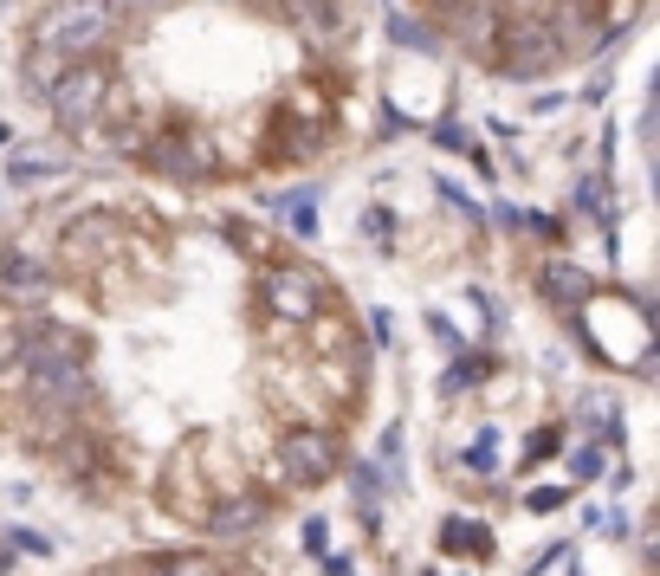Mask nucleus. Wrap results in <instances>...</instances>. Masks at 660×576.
Here are the masks:
<instances>
[{"mask_svg":"<svg viewBox=\"0 0 660 576\" xmlns=\"http://www.w3.org/2000/svg\"><path fill=\"white\" fill-rule=\"evenodd\" d=\"M557 447H563V428H538V434H531V454H525V460H550Z\"/></svg>","mask_w":660,"mask_h":576,"instance_id":"nucleus-17","label":"nucleus"},{"mask_svg":"<svg viewBox=\"0 0 660 576\" xmlns=\"http://www.w3.org/2000/svg\"><path fill=\"white\" fill-rule=\"evenodd\" d=\"M363 0H33L20 26V91L65 65L98 72L85 143L130 156L156 130L214 136L220 182L324 156L292 123V91H356Z\"/></svg>","mask_w":660,"mask_h":576,"instance_id":"nucleus-1","label":"nucleus"},{"mask_svg":"<svg viewBox=\"0 0 660 576\" xmlns=\"http://www.w3.org/2000/svg\"><path fill=\"white\" fill-rule=\"evenodd\" d=\"M486 376H492V356H460V363L440 376V389H447V395H466L473 382H486Z\"/></svg>","mask_w":660,"mask_h":576,"instance_id":"nucleus-12","label":"nucleus"},{"mask_svg":"<svg viewBox=\"0 0 660 576\" xmlns=\"http://www.w3.org/2000/svg\"><path fill=\"white\" fill-rule=\"evenodd\" d=\"M149 576H227V557H208V551H175V557H156Z\"/></svg>","mask_w":660,"mask_h":576,"instance_id":"nucleus-11","label":"nucleus"},{"mask_svg":"<svg viewBox=\"0 0 660 576\" xmlns=\"http://www.w3.org/2000/svg\"><path fill=\"white\" fill-rule=\"evenodd\" d=\"M369 337H376V350L395 337V318H389V311H376V318H369Z\"/></svg>","mask_w":660,"mask_h":576,"instance_id":"nucleus-21","label":"nucleus"},{"mask_svg":"<svg viewBox=\"0 0 660 576\" xmlns=\"http://www.w3.org/2000/svg\"><path fill=\"white\" fill-rule=\"evenodd\" d=\"M253 466L272 492H311L330 473H343V434L330 421H279L272 447L253 454Z\"/></svg>","mask_w":660,"mask_h":576,"instance_id":"nucleus-3","label":"nucleus"},{"mask_svg":"<svg viewBox=\"0 0 660 576\" xmlns=\"http://www.w3.org/2000/svg\"><path fill=\"white\" fill-rule=\"evenodd\" d=\"M272 505L259 499V492H220V499L208 505V518H201V531H214V538H246V531L266 525Z\"/></svg>","mask_w":660,"mask_h":576,"instance_id":"nucleus-8","label":"nucleus"},{"mask_svg":"<svg viewBox=\"0 0 660 576\" xmlns=\"http://www.w3.org/2000/svg\"><path fill=\"white\" fill-rule=\"evenodd\" d=\"M59 279V259L46 253V246H26V240H13V246H0V285H7V298L13 305H46V285Z\"/></svg>","mask_w":660,"mask_h":576,"instance_id":"nucleus-7","label":"nucleus"},{"mask_svg":"<svg viewBox=\"0 0 660 576\" xmlns=\"http://www.w3.org/2000/svg\"><path fill=\"white\" fill-rule=\"evenodd\" d=\"M130 240H136V221L130 214H117V208H85V214H72L59 233V272L65 279H98V272L110 266H123L130 259Z\"/></svg>","mask_w":660,"mask_h":576,"instance_id":"nucleus-4","label":"nucleus"},{"mask_svg":"<svg viewBox=\"0 0 660 576\" xmlns=\"http://www.w3.org/2000/svg\"><path fill=\"white\" fill-rule=\"evenodd\" d=\"M492 466H499V434H479L466 447V473H492Z\"/></svg>","mask_w":660,"mask_h":576,"instance_id":"nucleus-14","label":"nucleus"},{"mask_svg":"<svg viewBox=\"0 0 660 576\" xmlns=\"http://www.w3.org/2000/svg\"><path fill=\"white\" fill-rule=\"evenodd\" d=\"M305 551H311V557H324V551H330V531H324V518H305Z\"/></svg>","mask_w":660,"mask_h":576,"instance_id":"nucleus-20","label":"nucleus"},{"mask_svg":"<svg viewBox=\"0 0 660 576\" xmlns=\"http://www.w3.org/2000/svg\"><path fill=\"white\" fill-rule=\"evenodd\" d=\"M538 285L550 292V305H563V311L596 305V279H589L576 259H544V266H538Z\"/></svg>","mask_w":660,"mask_h":576,"instance_id":"nucleus-9","label":"nucleus"},{"mask_svg":"<svg viewBox=\"0 0 660 576\" xmlns=\"http://www.w3.org/2000/svg\"><path fill=\"white\" fill-rule=\"evenodd\" d=\"M557 505H570V492H563V486H538L525 499V512H557Z\"/></svg>","mask_w":660,"mask_h":576,"instance_id":"nucleus-16","label":"nucleus"},{"mask_svg":"<svg viewBox=\"0 0 660 576\" xmlns=\"http://www.w3.org/2000/svg\"><path fill=\"white\" fill-rule=\"evenodd\" d=\"M428 576H440V570H428Z\"/></svg>","mask_w":660,"mask_h":576,"instance_id":"nucleus-22","label":"nucleus"},{"mask_svg":"<svg viewBox=\"0 0 660 576\" xmlns=\"http://www.w3.org/2000/svg\"><path fill=\"white\" fill-rule=\"evenodd\" d=\"M363 233H369V240H376V246H389L395 221H389V214H382V208H369V214H363Z\"/></svg>","mask_w":660,"mask_h":576,"instance_id":"nucleus-18","label":"nucleus"},{"mask_svg":"<svg viewBox=\"0 0 660 576\" xmlns=\"http://www.w3.org/2000/svg\"><path fill=\"white\" fill-rule=\"evenodd\" d=\"M156 505H169V512L188 518V525H201V518H208L214 486H208V473H201V460H195V441H182L169 460H162V473H156Z\"/></svg>","mask_w":660,"mask_h":576,"instance_id":"nucleus-6","label":"nucleus"},{"mask_svg":"<svg viewBox=\"0 0 660 576\" xmlns=\"http://www.w3.org/2000/svg\"><path fill=\"white\" fill-rule=\"evenodd\" d=\"M440 551H466V557H486L492 551V531L479 518H447L440 525Z\"/></svg>","mask_w":660,"mask_h":576,"instance_id":"nucleus-10","label":"nucleus"},{"mask_svg":"<svg viewBox=\"0 0 660 576\" xmlns=\"http://www.w3.org/2000/svg\"><path fill=\"white\" fill-rule=\"evenodd\" d=\"M285 221H292L298 233H305V240H311V233H318V208H311V188H298V195H285Z\"/></svg>","mask_w":660,"mask_h":576,"instance_id":"nucleus-13","label":"nucleus"},{"mask_svg":"<svg viewBox=\"0 0 660 576\" xmlns=\"http://www.w3.org/2000/svg\"><path fill=\"white\" fill-rule=\"evenodd\" d=\"M570 473H576V479H596V473H602V447H583V454L570 460Z\"/></svg>","mask_w":660,"mask_h":576,"instance_id":"nucleus-19","label":"nucleus"},{"mask_svg":"<svg viewBox=\"0 0 660 576\" xmlns=\"http://www.w3.org/2000/svg\"><path fill=\"white\" fill-rule=\"evenodd\" d=\"M408 7L434 52H453L492 78L538 85L615 46L648 0H408Z\"/></svg>","mask_w":660,"mask_h":576,"instance_id":"nucleus-2","label":"nucleus"},{"mask_svg":"<svg viewBox=\"0 0 660 576\" xmlns=\"http://www.w3.org/2000/svg\"><path fill=\"white\" fill-rule=\"evenodd\" d=\"M330 305H343L337 285H330L318 266H305V259H272V266L259 272V318L266 324H292L298 331L305 318H318Z\"/></svg>","mask_w":660,"mask_h":576,"instance_id":"nucleus-5","label":"nucleus"},{"mask_svg":"<svg viewBox=\"0 0 660 576\" xmlns=\"http://www.w3.org/2000/svg\"><path fill=\"white\" fill-rule=\"evenodd\" d=\"M7 551H26V557H52V538H39V531H7Z\"/></svg>","mask_w":660,"mask_h":576,"instance_id":"nucleus-15","label":"nucleus"}]
</instances>
